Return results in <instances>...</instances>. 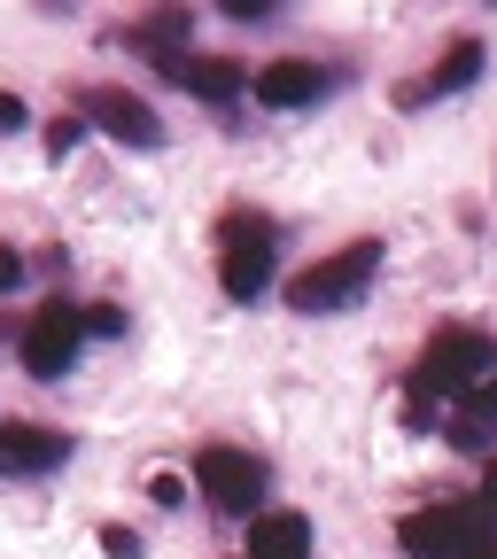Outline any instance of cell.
I'll use <instances>...</instances> for the list:
<instances>
[{
  "label": "cell",
  "mask_w": 497,
  "mask_h": 559,
  "mask_svg": "<svg viewBox=\"0 0 497 559\" xmlns=\"http://www.w3.org/2000/svg\"><path fill=\"white\" fill-rule=\"evenodd\" d=\"M381 241H342L334 257H319V264H304L296 280H288V311L296 319H327V311H350L366 288H374V272H381Z\"/></svg>",
  "instance_id": "3957f363"
},
{
  "label": "cell",
  "mask_w": 497,
  "mask_h": 559,
  "mask_svg": "<svg viewBox=\"0 0 497 559\" xmlns=\"http://www.w3.org/2000/svg\"><path fill=\"white\" fill-rule=\"evenodd\" d=\"M194 489L210 513H249L257 521V498H264V459L241 451V443H202L194 451Z\"/></svg>",
  "instance_id": "5b68a950"
},
{
  "label": "cell",
  "mask_w": 497,
  "mask_h": 559,
  "mask_svg": "<svg viewBox=\"0 0 497 559\" xmlns=\"http://www.w3.org/2000/svg\"><path fill=\"white\" fill-rule=\"evenodd\" d=\"M79 140H86V117H70V109H62V117L47 124V156H70Z\"/></svg>",
  "instance_id": "5bb4252c"
},
{
  "label": "cell",
  "mask_w": 497,
  "mask_h": 559,
  "mask_svg": "<svg viewBox=\"0 0 497 559\" xmlns=\"http://www.w3.org/2000/svg\"><path fill=\"white\" fill-rule=\"evenodd\" d=\"M482 506L497 513V459H489V474H482Z\"/></svg>",
  "instance_id": "44dd1931"
},
{
  "label": "cell",
  "mask_w": 497,
  "mask_h": 559,
  "mask_svg": "<svg viewBox=\"0 0 497 559\" xmlns=\"http://www.w3.org/2000/svg\"><path fill=\"white\" fill-rule=\"evenodd\" d=\"M249 559H311V521L288 513V506H272L249 521Z\"/></svg>",
  "instance_id": "7c38bea8"
},
{
  "label": "cell",
  "mask_w": 497,
  "mask_h": 559,
  "mask_svg": "<svg viewBox=\"0 0 497 559\" xmlns=\"http://www.w3.org/2000/svg\"><path fill=\"white\" fill-rule=\"evenodd\" d=\"M187 32H194V9H156L149 24H125V47L171 70V62H187V55H194V47H187Z\"/></svg>",
  "instance_id": "30bf717a"
},
{
  "label": "cell",
  "mask_w": 497,
  "mask_h": 559,
  "mask_svg": "<svg viewBox=\"0 0 497 559\" xmlns=\"http://www.w3.org/2000/svg\"><path fill=\"white\" fill-rule=\"evenodd\" d=\"M164 79L226 109V102H234V94L249 86V70H241V62H226V55H187V62H171V70H164Z\"/></svg>",
  "instance_id": "8fae6325"
},
{
  "label": "cell",
  "mask_w": 497,
  "mask_h": 559,
  "mask_svg": "<svg viewBox=\"0 0 497 559\" xmlns=\"http://www.w3.org/2000/svg\"><path fill=\"white\" fill-rule=\"evenodd\" d=\"M79 117H86V124H102L109 140H125V148H156V140H164L156 109L140 102V94H125V86H94V94L79 102Z\"/></svg>",
  "instance_id": "52a82bcc"
},
{
  "label": "cell",
  "mask_w": 497,
  "mask_h": 559,
  "mask_svg": "<svg viewBox=\"0 0 497 559\" xmlns=\"http://www.w3.org/2000/svg\"><path fill=\"white\" fill-rule=\"evenodd\" d=\"M218 9H226L234 24H264V16H272V0H218Z\"/></svg>",
  "instance_id": "ac0fdd59"
},
{
  "label": "cell",
  "mask_w": 497,
  "mask_h": 559,
  "mask_svg": "<svg viewBox=\"0 0 497 559\" xmlns=\"http://www.w3.org/2000/svg\"><path fill=\"white\" fill-rule=\"evenodd\" d=\"M86 334H125V311L117 304H86Z\"/></svg>",
  "instance_id": "2e32d148"
},
{
  "label": "cell",
  "mask_w": 497,
  "mask_h": 559,
  "mask_svg": "<svg viewBox=\"0 0 497 559\" xmlns=\"http://www.w3.org/2000/svg\"><path fill=\"white\" fill-rule=\"evenodd\" d=\"M497 373V342L482 334V326H459V319H443L436 334H428V349H419V366H412V396H428V404H459L466 389H482Z\"/></svg>",
  "instance_id": "6da1fadb"
},
{
  "label": "cell",
  "mask_w": 497,
  "mask_h": 559,
  "mask_svg": "<svg viewBox=\"0 0 497 559\" xmlns=\"http://www.w3.org/2000/svg\"><path fill=\"white\" fill-rule=\"evenodd\" d=\"M32 124V109H24V94H9V86H0V132H24Z\"/></svg>",
  "instance_id": "e0dca14e"
},
{
  "label": "cell",
  "mask_w": 497,
  "mask_h": 559,
  "mask_svg": "<svg viewBox=\"0 0 497 559\" xmlns=\"http://www.w3.org/2000/svg\"><path fill=\"white\" fill-rule=\"evenodd\" d=\"M102 551H109V559H140V536H132L125 521H109V528H102Z\"/></svg>",
  "instance_id": "9a60e30c"
},
{
  "label": "cell",
  "mask_w": 497,
  "mask_h": 559,
  "mask_svg": "<svg viewBox=\"0 0 497 559\" xmlns=\"http://www.w3.org/2000/svg\"><path fill=\"white\" fill-rule=\"evenodd\" d=\"M397 544L412 559H497V513L474 498H443L397 521Z\"/></svg>",
  "instance_id": "7a4b0ae2"
},
{
  "label": "cell",
  "mask_w": 497,
  "mask_h": 559,
  "mask_svg": "<svg viewBox=\"0 0 497 559\" xmlns=\"http://www.w3.org/2000/svg\"><path fill=\"white\" fill-rule=\"evenodd\" d=\"M474 79H482V39H451V47L436 55V70H428L419 86H428V102H436V94H459V86H474Z\"/></svg>",
  "instance_id": "4fadbf2b"
},
{
  "label": "cell",
  "mask_w": 497,
  "mask_h": 559,
  "mask_svg": "<svg viewBox=\"0 0 497 559\" xmlns=\"http://www.w3.org/2000/svg\"><path fill=\"white\" fill-rule=\"evenodd\" d=\"M62 459H70L62 428H32V419H9V428H0V474H47Z\"/></svg>",
  "instance_id": "9c48e42d"
},
{
  "label": "cell",
  "mask_w": 497,
  "mask_h": 559,
  "mask_svg": "<svg viewBox=\"0 0 497 559\" xmlns=\"http://www.w3.org/2000/svg\"><path fill=\"white\" fill-rule=\"evenodd\" d=\"M149 498H156V506H179V498H187V481H179V474H156V481H149Z\"/></svg>",
  "instance_id": "d6986e66"
},
{
  "label": "cell",
  "mask_w": 497,
  "mask_h": 559,
  "mask_svg": "<svg viewBox=\"0 0 497 559\" xmlns=\"http://www.w3.org/2000/svg\"><path fill=\"white\" fill-rule=\"evenodd\" d=\"M79 342H86V311H70V304L55 296V304H39V311L24 319L16 358H24V373H32V381H62V373H70V358H79Z\"/></svg>",
  "instance_id": "8992f818"
},
{
  "label": "cell",
  "mask_w": 497,
  "mask_h": 559,
  "mask_svg": "<svg viewBox=\"0 0 497 559\" xmlns=\"http://www.w3.org/2000/svg\"><path fill=\"white\" fill-rule=\"evenodd\" d=\"M272 257H280L272 218H257V210H226L218 218V288L234 304H257L272 288Z\"/></svg>",
  "instance_id": "277c9868"
},
{
  "label": "cell",
  "mask_w": 497,
  "mask_h": 559,
  "mask_svg": "<svg viewBox=\"0 0 497 559\" xmlns=\"http://www.w3.org/2000/svg\"><path fill=\"white\" fill-rule=\"evenodd\" d=\"M16 280H24V257H16L9 241H0V296H9V288H16Z\"/></svg>",
  "instance_id": "ffe728a7"
},
{
  "label": "cell",
  "mask_w": 497,
  "mask_h": 559,
  "mask_svg": "<svg viewBox=\"0 0 497 559\" xmlns=\"http://www.w3.org/2000/svg\"><path fill=\"white\" fill-rule=\"evenodd\" d=\"M249 86H257V102L264 109H311L334 79L319 62H304V55H288V62H264V70H249Z\"/></svg>",
  "instance_id": "ba28073f"
}]
</instances>
